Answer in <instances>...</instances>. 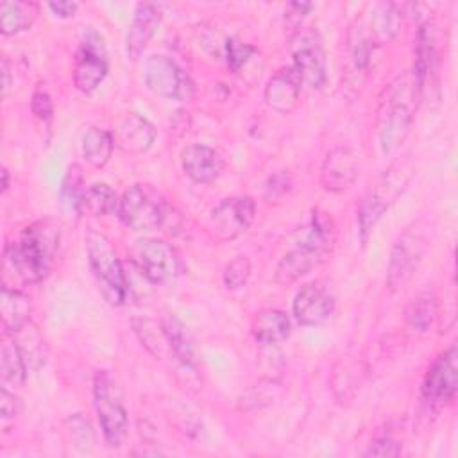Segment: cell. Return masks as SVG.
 Instances as JSON below:
<instances>
[{
	"instance_id": "obj_1",
	"label": "cell",
	"mask_w": 458,
	"mask_h": 458,
	"mask_svg": "<svg viewBox=\"0 0 458 458\" xmlns=\"http://www.w3.org/2000/svg\"><path fill=\"white\" fill-rule=\"evenodd\" d=\"M335 240L333 218L318 209L313 211L310 222L297 231L293 245L279 259L276 281L279 284H292L301 279L331 256Z\"/></svg>"
},
{
	"instance_id": "obj_2",
	"label": "cell",
	"mask_w": 458,
	"mask_h": 458,
	"mask_svg": "<svg viewBox=\"0 0 458 458\" xmlns=\"http://www.w3.org/2000/svg\"><path fill=\"white\" fill-rule=\"evenodd\" d=\"M57 250L59 227L50 220H39L25 227L16 243H7L4 265L23 283H38L48 276Z\"/></svg>"
},
{
	"instance_id": "obj_3",
	"label": "cell",
	"mask_w": 458,
	"mask_h": 458,
	"mask_svg": "<svg viewBox=\"0 0 458 458\" xmlns=\"http://www.w3.org/2000/svg\"><path fill=\"white\" fill-rule=\"evenodd\" d=\"M419 88L411 79H403L392 86L383 113L379 116V145L383 154H392L406 138L417 107Z\"/></svg>"
},
{
	"instance_id": "obj_4",
	"label": "cell",
	"mask_w": 458,
	"mask_h": 458,
	"mask_svg": "<svg viewBox=\"0 0 458 458\" xmlns=\"http://www.w3.org/2000/svg\"><path fill=\"white\" fill-rule=\"evenodd\" d=\"M84 242L91 272L104 299L113 306L123 304L127 299V279L109 238L95 227H88Z\"/></svg>"
},
{
	"instance_id": "obj_5",
	"label": "cell",
	"mask_w": 458,
	"mask_h": 458,
	"mask_svg": "<svg viewBox=\"0 0 458 458\" xmlns=\"http://www.w3.org/2000/svg\"><path fill=\"white\" fill-rule=\"evenodd\" d=\"M411 177V168L408 163H395L377 179V182L365 193L358 208V225L361 240L365 242L369 233L385 215V211L397 200V197L406 190Z\"/></svg>"
},
{
	"instance_id": "obj_6",
	"label": "cell",
	"mask_w": 458,
	"mask_h": 458,
	"mask_svg": "<svg viewBox=\"0 0 458 458\" xmlns=\"http://www.w3.org/2000/svg\"><path fill=\"white\" fill-rule=\"evenodd\" d=\"M93 399H95V410L98 415L104 440L111 447L122 445L127 435V426H129L127 410L122 403V395L116 383L104 370L95 374Z\"/></svg>"
},
{
	"instance_id": "obj_7",
	"label": "cell",
	"mask_w": 458,
	"mask_h": 458,
	"mask_svg": "<svg viewBox=\"0 0 458 458\" xmlns=\"http://www.w3.org/2000/svg\"><path fill=\"white\" fill-rule=\"evenodd\" d=\"M166 206L161 195L147 184H131L120 197L118 216L132 231H152L163 225Z\"/></svg>"
},
{
	"instance_id": "obj_8",
	"label": "cell",
	"mask_w": 458,
	"mask_h": 458,
	"mask_svg": "<svg viewBox=\"0 0 458 458\" xmlns=\"http://www.w3.org/2000/svg\"><path fill=\"white\" fill-rule=\"evenodd\" d=\"M426 250L428 236L419 224L403 231L392 247L386 270V284L392 292L401 290L413 277Z\"/></svg>"
},
{
	"instance_id": "obj_9",
	"label": "cell",
	"mask_w": 458,
	"mask_h": 458,
	"mask_svg": "<svg viewBox=\"0 0 458 458\" xmlns=\"http://www.w3.org/2000/svg\"><path fill=\"white\" fill-rule=\"evenodd\" d=\"M131 259L152 284H166L179 272V258L170 243L157 238H138L131 247Z\"/></svg>"
},
{
	"instance_id": "obj_10",
	"label": "cell",
	"mask_w": 458,
	"mask_h": 458,
	"mask_svg": "<svg viewBox=\"0 0 458 458\" xmlns=\"http://www.w3.org/2000/svg\"><path fill=\"white\" fill-rule=\"evenodd\" d=\"M107 75V50L95 29L84 30L73 57V84L82 93L95 91Z\"/></svg>"
},
{
	"instance_id": "obj_11",
	"label": "cell",
	"mask_w": 458,
	"mask_h": 458,
	"mask_svg": "<svg viewBox=\"0 0 458 458\" xmlns=\"http://www.w3.org/2000/svg\"><path fill=\"white\" fill-rule=\"evenodd\" d=\"M290 52L293 57V68L299 72L302 84L311 89H318L326 84V54L324 45L317 30L301 29L290 39Z\"/></svg>"
},
{
	"instance_id": "obj_12",
	"label": "cell",
	"mask_w": 458,
	"mask_h": 458,
	"mask_svg": "<svg viewBox=\"0 0 458 458\" xmlns=\"http://www.w3.org/2000/svg\"><path fill=\"white\" fill-rule=\"evenodd\" d=\"M145 84L157 97L168 100H186L193 91L190 77L168 55H150L145 63Z\"/></svg>"
},
{
	"instance_id": "obj_13",
	"label": "cell",
	"mask_w": 458,
	"mask_h": 458,
	"mask_svg": "<svg viewBox=\"0 0 458 458\" xmlns=\"http://www.w3.org/2000/svg\"><path fill=\"white\" fill-rule=\"evenodd\" d=\"M256 204L252 197H229L224 199L209 215V229L220 242H229L243 234L254 220Z\"/></svg>"
},
{
	"instance_id": "obj_14",
	"label": "cell",
	"mask_w": 458,
	"mask_h": 458,
	"mask_svg": "<svg viewBox=\"0 0 458 458\" xmlns=\"http://www.w3.org/2000/svg\"><path fill=\"white\" fill-rule=\"evenodd\" d=\"M458 388V351L445 349L428 369L422 381V395L431 404H444L454 399Z\"/></svg>"
},
{
	"instance_id": "obj_15",
	"label": "cell",
	"mask_w": 458,
	"mask_h": 458,
	"mask_svg": "<svg viewBox=\"0 0 458 458\" xmlns=\"http://www.w3.org/2000/svg\"><path fill=\"white\" fill-rule=\"evenodd\" d=\"M335 311V295L320 283L304 284L293 299V317L301 326L324 324Z\"/></svg>"
},
{
	"instance_id": "obj_16",
	"label": "cell",
	"mask_w": 458,
	"mask_h": 458,
	"mask_svg": "<svg viewBox=\"0 0 458 458\" xmlns=\"http://www.w3.org/2000/svg\"><path fill=\"white\" fill-rule=\"evenodd\" d=\"M360 163L358 156L349 147L333 148L320 166V184L324 190L340 193L352 186L358 177Z\"/></svg>"
},
{
	"instance_id": "obj_17",
	"label": "cell",
	"mask_w": 458,
	"mask_h": 458,
	"mask_svg": "<svg viewBox=\"0 0 458 458\" xmlns=\"http://www.w3.org/2000/svg\"><path fill=\"white\" fill-rule=\"evenodd\" d=\"M301 89H302V79L299 72L290 64L277 70L268 79L263 97L270 109L281 114H288L297 107Z\"/></svg>"
},
{
	"instance_id": "obj_18",
	"label": "cell",
	"mask_w": 458,
	"mask_h": 458,
	"mask_svg": "<svg viewBox=\"0 0 458 458\" xmlns=\"http://www.w3.org/2000/svg\"><path fill=\"white\" fill-rule=\"evenodd\" d=\"M181 165L191 181L213 182L224 172L225 161L218 150L202 143H193L181 152Z\"/></svg>"
},
{
	"instance_id": "obj_19",
	"label": "cell",
	"mask_w": 458,
	"mask_h": 458,
	"mask_svg": "<svg viewBox=\"0 0 458 458\" xmlns=\"http://www.w3.org/2000/svg\"><path fill=\"white\" fill-rule=\"evenodd\" d=\"M161 23V11L156 4L141 2L136 5L127 38H125V52L131 59H136L150 41V38L156 34L157 27Z\"/></svg>"
},
{
	"instance_id": "obj_20",
	"label": "cell",
	"mask_w": 458,
	"mask_h": 458,
	"mask_svg": "<svg viewBox=\"0 0 458 458\" xmlns=\"http://www.w3.org/2000/svg\"><path fill=\"white\" fill-rule=\"evenodd\" d=\"M113 140L114 145L127 154H143L152 147L156 140V129L145 116L129 113L116 125Z\"/></svg>"
},
{
	"instance_id": "obj_21",
	"label": "cell",
	"mask_w": 458,
	"mask_h": 458,
	"mask_svg": "<svg viewBox=\"0 0 458 458\" xmlns=\"http://www.w3.org/2000/svg\"><path fill=\"white\" fill-rule=\"evenodd\" d=\"M437 27L433 21H424L415 38V59H413V81L419 91L426 86L428 79L437 66Z\"/></svg>"
},
{
	"instance_id": "obj_22",
	"label": "cell",
	"mask_w": 458,
	"mask_h": 458,
	"mask_svg": "<svg viewBox=\"0 0 458 458\" xmlns=\"http://www.w3.org/2000/svg\"><path fill=\"white\" fill-rule=\"evenodd\" d=\"M161 326H163V331L170 344L175 365L182 372H186V370L193 372L197 367V356H195V349H193V344L190 340V335H188L184 324L175 315L166 313L161 318Z\"/></svg>"
},
{
	"instance_id": "obj_23",
	"label": "cell",
	"mask_w": 458,
	"mask_h": 458,
	"mask_svg": "<svg viewBox=\"0 0 458 458\" xmlns=\"http://www.w3.org/2000/svg\"><path fill=\"white\" fill-rule=\"evenodd\" d=\"M254 338L263 345H276L290 336V317L277 308H265L252 318L250 324Z\"/></svg>"
},
{
	"instance_id": "obj_24",
	"label": "cell",
	"mask_w": 458,
	"mask_h": 458,
	"mask_svg": "<svg viewBox=\"0 0 458 458\" xmlns=\"http://www.w3.org/2000/svg\"><path fill=\"white\" fill-rule=\"evenodd\" d=\"M9 335L14 338V342L23 356V361L27 365V370L38 372L45 365L47 352H48L47 342H45L41 331L38 329V326L32 320H29L20 329H16L14 333H9Z\"/></svg>"
},
{
	"instance_id": "obj_25",
	"label": "cell",
	"mask_w": 458,
	"mask_h": 458,
	"mask_svg": "<svg viewBox=\"0 0 458 458\" xmlns=\"http://www.w3.org/2000/svg\"><path fill=\"white\" fill-rule=\"evenodd\" d=\"M225 50V61L227 66L240 77L247 79L249 73L254 75V81L259 79L261 70H263V61L256 47L238 39V38H229L224 45Z\"/></svg>"
},
{
	"instance_id": "obj_26",
	"label": "cell",
	"mask_w": 458,
	"mask_h": 458,
	"mask_svg": "<svg viewBox=\"0 0 458 458\" xmlns=\"http://www.w3.org/2000/svg\"><path fill=\"white\" fill-rule=\"evenodd\" d=\"M30 299L23 292L9 288L7 284L2 286L0 313L4 333H14L23 324H27L30 320Z\"/></svg>"
},
{
	"instance_id": "obj_27",
	"label": "cell",
	"mask_w": 458,
	"mask_h": 458,
	"mask_svg": "<svg viewBox=\"0 0 458 458\" xmlns=\"http://www.w3.org/2000/svg\"><path fill=\"white\" fill-rule=\"evenodd\" d=\"M27 365L23 356L9 333H4L2 345H0V381L2 386L18 388L23 385L27 376Z\"/></svg>"
},
{
	"instance_id": "obj_28",
	"label": "cell",
	"mask_w": 458,
	"mask_h": 458,
	"mask_svg": "<svg viewBox=\"0 0 458 458\" xmlns=\"http://www.w3.org/2000/svg\"><path fill=\"white\" fill-rule=\"evenodd\" d=\"M38 16V5L32 2H2L0 4V30L4 36L25 32L32 27Z\"/></svg>"
},
{
	"instance_id": "obj_29",
	"label": "cell",
	"mask_w": 458,
	"mask_h": 458,
	"mask_svg": "<svg viewBox=\"0 0 458 458\" xmlns=\"http://www.w3.org/2000/svg\"><path fill=\"white\" fill-rule=\"evenodd\" d=\"M113 134L106 129L89 127L82 136V156L95 168H102L107 165L113 154Z\"/></svg>"
},
{
	"instance_id": "obj_30",
	"label": "cell",
	"mask_w": 458,
	"mask_h": 458,
	"mask_svg": "<svg viewBox=\"0 0 458 458\" xmlns=\"http://www.w3.org/2000/svg\"><path fill=\"white\" fill-rule=\"evenodd\" d=\"M132 329L150 354H154L159 360H166V358L174 360V354H172V349H170V344L166 340L161 322L157 324L150 318H134Z\"/></svg>"
},
{
	"instance_id": "obj_31",
	"label": "cell",
	"mask_w": 458,
	"mask_h": 458,
	"mask_svg": "<svg viewBox=\"0 0 458 458\" xmlns=\"http://www.w3.org/2000/svg\"><path fill=\"white\" fill-rule=\"evenodd\" d=\"M401 29V13L394 4H377L370 16V38L374 43L394 39Z\"/></svg>"
},
{
	"instance_id": "obj_32",
	"label": "cell",
	"mask_w": 458,
	"mask_h": 458,
	"mask_svg": "<svg viewBox=\"0 0 458 458\" xmlns=\"http://www.w3.org/2000/svg\"><path fill=\"white\" fill-rule=\"evenodd\" d=\"M84 211L93 216H109L120 211V197L106 182H95L86 188Z\"/></svg>"
},
{
	"instance_id": "obj_33",
	"label": "cell",
	"mask_w": 458,
	"mask_h": 458,
	"mask_svg": "<svg viewBox=\"0 0 458 458\" xmlns=\"http://www.w3.org/2000/svg\"><path fill=\"white\" fill-rule=\"evenodd\" d=\"M437 317V299L431 292H420L406 308L408 324L420 333H426Z\"/></svg>"
},
{
	"instance_id": "obj_34",
	"label": "cell",
	"mask_w": 458,
	"mask_h": 458,
	"mask_svg": "<svg viewBox=\"0 0 458 458\" xmlns=\"http://www.w3.org/2000/svg\"><path fill=\"white\" fill-rule=\"evenodd\" d=\"M84 195H86V184H84L82 168L79 165H70L61 186V199L64 208L75 213H82Z\"/></svg>"
},
{
	"instance_id": "obj_35",
	"label": "cell",
	"mask_w": 458,
	"mask_h": 458,
	"mask_svg": "<svg viewBox=\"0 0 458 458\" xmlns=\"http://www.w3.org/2000/svg\"><path fill=\"white\" fill-rule=\"evenodd\" d=\"M250 276V261L247 256L240 254L233 258L225 268H224V284L229 290H238L242 288Z\"/></svg>"
},
{
	"instance_id": "obj_36",
	"label": "cell",
	"mask_w": 458,
	"mask_h": 458,
	"mask_svg": "<svg viewBox=\"0 0 458 458\" xmlns=\"http://www.w3.org/2000/svg\"><path fill=\"white\" fill-rule=\"evenodd\" d=\"M374 39L370 38V32H365L363 29L358 30L354 38H351V57L356 64V68H367L374 52Z\"/></svg>"
},
{
	"instance_id": "obj_37",
	"label": "cell",
	"mask_w": 458,
	"mask_h": 458,
	"mask_svg": "<svg viewBox=\"0 0 458 458\" xmlns=\"http://www.w3.org/2000/svg\"><path fill=\"white\" fill-rule=\"evenodd\" d=\"M399 453H401V444L390 435L376 437L369 444V449L365 451L367 456H397Z\"/></svg>"
},
{
	"instance_id": "obj_38",
	"label": "cell",
	"mask_w": 458,
	"mask_h": 458,
	"mask_svg": "<svg viewBox=\"0 0 458 458\" xmlns=\"http://www.w3.org/2000/svg\"><path fill=\"white\" fill-rule=\"evenodd\" d=\"M292 188V179L288 175V172H279L276 175H272L267 182V188H265V197L272 202V200H277L281 199L283 195H286Z\"/></svg>"
},
{
	"instance_id": "obj_39",
	"label": "cell",
	"mask_w": 458,
	"mask_h": 458,
	"mask_svg": "<svg viewBox=\"0 0 458 458\" xmlns=\"http://www.w3.org/2000/svg\"><path fill=\"white\" fill-rule=\"evenodd\" d=\"M30 109L32 113L36 114V118L43 120V122H48L52 118V113H54V106H52V98L50 95L38 88L34 93H32V100H30Z\"/></svg>"
},
{
	"instance_id": "obj_40",
	"label": "cell",
	"mask_w": 458,
	"mask_h": 458,
	"mask_svg": "<svg viewBox=\"0 0 458 458\" xmlns=\"http://www.w3.org/2000/svg\"><path fill=\"white\" fill-rule=\"evenodd\" d=\"M21 410V403L20 399L9 392L7 386H2L0 390V415L4 420H9V419H14Z\"/></svg>"
},
{
	"instance_id": "obj_41",
	"label": "cell",
	"mask_w": 458,
	"mask_h": 458,
	"mask_svg": "<svg viewBox=\"0 0 458 458\" xmlns=\"http://www.w3.org/2000/svg\"><path fill=\"white\" fill-rule=\"evenodd\" d=\"M311 9V4L310 2H290L288 4V9H286V18L292 20L295 23H299L302 20V16Z\"/></svg>"
},
{
	"instance_id": "obj_42",
	"label": "cell",
	"mask_w": 458,
	"mask_h": 458,
	"mask_svg": "<svg viewBox=\"0 0 458 458\" xmlns=\"http://www.w3.org/2000/svg\"><path fill=\"white\" fill-rule=\"evenodd\" d=\"M48 7L59 18H70L77 11V4H73V2H50Z\"/></svg>"
},
{
	"instance_id": "obj_43",
	"label": "cell",
	"mask_w": 458,
	"mask_h": 458,
	"mask_svg": "<svg viewBox=\"0 0 458 458\" xmlns=\"http://www.w3.org/2000/svg\"><path fill=\"white\" fill-rule=\"evenodd\" d=\"M2 79H4V82H2V86H4V95H7V91H9V88H11V70H9V61H7V57L2 59Z\"/></svg>"
},
{
	"instance_id": "obj_44",
	"label": "cell",
	"mask_w": 458,
	"mask_h": 458,
	"mask_svg": "<svg viewBox=\"0 0 458 458\" xmlns=\"http://www.w3.org/2000/svg\"><path fill=\"white\" fill-rule=\"evenodd\" d=\"M9 188V172L7 168H2V191H7Z\"/></svg>"
}]
</instances>
